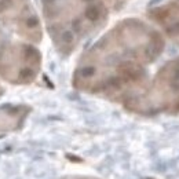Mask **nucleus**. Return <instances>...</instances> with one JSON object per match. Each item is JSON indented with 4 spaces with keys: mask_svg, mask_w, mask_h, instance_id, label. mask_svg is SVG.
Masks as SVG:
<instances>
[{
    "mask_svg": "<svg viewBox=\"0 0 179 179\" xmlns=\"http://www.w3.org/2000/svg\"><path fill=\"white\" fill-rule=\"evenodd\" d=\"M150 17L165 29L169 36L179 39V0H164L154 6Z\"/></svg>",
    "mask_w": 179,
    "mask_h": 179,
    "instance_id": "1",
    "label": "nucleus"
},
{
    "mask_svg": "<svg viewBox=\"0 0 179 179\" xmlns=\"http://www.w3.org/2000/svg\"><path fill=\"white\" fill-rule=\"evenodd\" d=\"M66 157H68L69 160H73V161H77V163L81 161V158H80V157H76V156H70V154H68Z\"/></svg>",
    "mask_w": 179,
    "mask_h": 179,
    "instance_id": "2",
    "label": "nucleus"
}]
</instances>
